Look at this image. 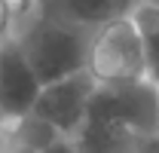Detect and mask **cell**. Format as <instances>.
Segmentation results:
<instances>
[{"instance_id": "obj_1", "label": "cell", "mask_w": 159, "mask_h": 153, "mask_svg": "<svg viewBox=\"0 0 159 153\" xmlns=\"http://www.w3.org/2000/svg\"><path fill=\"white\" fill-rule=\"evenodd\" d=\"M89 37L92 31H83L52 12H40L28 28L16 34V43L21 55L28 58L34 76L40 80V86H49L86 71Z\"/></svg>"}, {"instance_id": "obj_2", "label": "cell", "mask_w": 159, "mask_h": 153, "mask_svg": "<svg viewBox=\"0 0 159 153\" xmlns=\"http://www.w3.org/2000/svg\"><path fill=\"white\" fill-rule=\"evenodd\" d=\"M86 119L135 138H159V83L141 76L116 86H95Z\"/></svg>"}, {"instance_id": "obj_3", "label": "cell", "mask_w": 159, "mask_h": 153, "mask_svg": "<svg viewBox=\"0 0 159 153\" xmlns=\"http://www.w3.org/2000/svg\"><path fill=\"white\" fill-rule=\"evenodd\" d=\"M86 74L95 80V86H116V83L150 76L141 34L129 16L92 31L86 52Z\"/></svg>"}, {"instance_id": "obj_4", "label": "cell", "mask_w": 159, "mask_h": 153, "mask_svg": "<svg viewBox=\"0 0 159 153\" xmlns=\"http://www.w3.org/2000/svg\"><path fill=\"white\" fill-rule=\"evenodd\" d=\"M92 92H95V80L86 71L74 74V76H64L58 83H49V86L40 89L37 104H34L31 114L40 116L43 123H49L52 129H58L61 135L74 138L86 123Z\"/></svg>"}, {"instance_id": "obj_5", "label": "cell", "mask_w": 159, "mask_h": 153, "mask_svg": "<svg viewBox=\"0 0 159 153\" xmlns=\"http://www.w3.org/2000/svg\"><path fill=\"white\" fill-rule=\"evenodd\" d=\"M40 89L43 86L34 76L28 58L21 55L19 43L6 40L0 46V114L6 119V126L25 119L34 110Z\"/></svg>"}, {"instance_id": "obj_6", "label": "cell", "mask_w": 159, "mask_h": 153, "mask_svg": "<svg viewBox=\"0 0 159 153\" xmlns=\"http://www.w3.org/2000/svg\"><path fill=\"white\" fill-rule=\"evenodd\" d=\"M138 0H43V12L77 25L83 31H98L101 25L122 19Z\"/></svg>"}, {"instance_id": "obj_7", "label": "cell", "mask_w": 159, "mask_h": 153, "mask_svg": "<svg viewBox=\"0 0 159 153\" xmlns=\"http://www.w3.org/2000/svg\"><path fill=\"white\" fill-rule=\"evenodd\" d=\"M74 141H77V153H159V138H135L92 119L83 123Z\"/></svg>"}, {"instance_id": "obj_8", "label": "cell", "mask_w": 159, "mask_h": 153, "mask_svg": "<svg viewBox=\"0 0 159 153\" xmlns=\"http://www.w3.org/2000/svg\"><path fill=\"white\" fill-rule=\"evenodd\" d=\"M147 52V71L159 83V0H138L129 12Z\"/></svg>"}, {"instance_id": "obj_9", "label": "cell", "mask_w": 159, "mask_h": 153, "mask_svg": "<svg viewBox=\"0 0 159 153\" xmlns=\"http://www.w3.org/2000/svg\"><path fill=\"white\" fill-rule=\"evenodd\" d=\"M0 153H77V141L74 138H58V141L43 144V147H25V144H16L9 138H0Z\"/></svg>"}, {"instance_id": "obj_10", "label": "cell", "mask_w": 159, "mask_h": 153, "mask_svg": "<svg viewBox=\"0 0 159 153\" xmlns=\"http://www.w3.org/2000/svg\"><path fill=\"white\" fill-rule=\"evenodd\" d=\"M12 34H16V25H12L9 3H6V0H0V46H3L6 40H12Z\"/></svg>"}, {"instance_id": "obj_11", "label": "cell", "mask_w": 159, "mask_h": 153, "mask_svg": "<svg viewBox=\"0 0 159 153\" xmlns=\"http://www.w3.org/2000/svg\"><path fill=\"white\" fill-rule=\"evenodd\" d=\"M3 132H6V119H3V114H0V138H3Z\"/></svg>"}]
</instances>
